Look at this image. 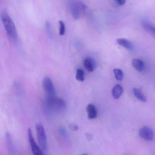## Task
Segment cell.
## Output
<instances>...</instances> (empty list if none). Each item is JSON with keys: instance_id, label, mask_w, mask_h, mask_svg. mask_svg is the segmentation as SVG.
<instances>
[{"instance_id": "obj_1", "label": "cell", "mask_w": 155, "mask_h": 155, "mask_svg": "<svg viewBox=\"0 0 155 155\" xmlns=\"http://www.w3.org/2000/svg\"><path fill=\"white\" fill-rule=\"evenodd\" d=\"M2 21L7 34L14 41L18 39V32L14 21L7 11L4 10L2 12Z\"/></svg>"}, {"instance_id": "obj_2", "label": "cell", "mask_w": 155, "mask_h": 155, "mask_svg": "<svg viewBox=\"0 0 155 155\" xmlns=\"http://www.w3.org/2000/svg\"><path fill=\"white\" fill-rule=\"evenodd\" d=\"M46 105L50 109L57 112L64 111L67 107L66 102L63 99L55 96L47 97Z\"/></svg>"}, {"instance_id": "obj_3", "label": "cell", "mask_w": 155, "mask_h": 155, "mask_svg": "<svg viewBox=\"0 0 155 155\" xmlns=\"http://www.w3.org/2000/svg\"><path fill=\"white\" fill-rule=\"evenodd\" d=\"M69 6L71 15L75 20L79 19L85 10V6L81 2L70 1Z\"/></svg>"}, {"instance_id": "obj_4", "label": "cell", "mask_w": 155, "mask_h": 155, "mask_svg": "<svg viewBox=\"0 0 155 155\" xmlns=\"http://www.w3.org/2000/svg\"><path fill=\"white\" fill-rule=\"evenodd\" d=\"M36 129L39 147L42 150L46 151L47 150V138L45 129L41 123L36 125Z\"/></svg>"}, {"instance_id": "obj_5", "label": "cell", "mask_w": 155, "mask_h": 155, "mask_svg": "<svg viewBox=\"0 0 155 155\" xmlns=\"http://www.w3.org/2000/svg\"><path fill=\"white\" fill-rule=\"evenodd\" d=\"M43 88L47 94V97H54L56 95V90L54 84L51 79L48 77H46L43 79Z\"/></svg>"}, {"instance_id": "obj_6", "label": "cell", "mask_w": 155, "mask_h": 155, "mask_svg": "<svg viewBox=\"0 0 155 155\" xmlns=\"http://www.w3.org/2000/svg\"><path fill=\"white\" fill-rule=\"evenodd\" d=\"M28 137L29 141L31 147V150L34 155H44L42 150L39 146L37 144L34 137L32 135V130L30 128H29L28 130Z\"/></svg>"}, {"instance_id": "obj_7", "label": "cell", "mask_w": 155, "mask_h": 155, "mask_svg": "<svg viewBox=\"0 0 155 155\" xmlns=\"http://www.w3.org/2000/svg\"><path fill=\"white\" fill-rule=\"evenodd\" d=\"M139 135L142 138L148 141H151L154 138L153 130L148 127H144L140 129Z\"/></svg>"}, {"instance_id": "obj_8", "label": "cell", "mask_w": 155, "mask_h": 155, "mask_svg": "<svg viewBox=\"0 0 155 155\" xmlns=\"http://www.w3.org/2000/svg\"><path fill=\"white\" fill-rule=\"evenodd\" d=\"M83 64L85 68L89 72H92L96 67V62L95 61L93 58L90 57L85 58L83 62Z\"/></svg>"}, {"instance_id": "obj_9", "label": "cell", "mask_w": 155, "mask_h": 155, "mask_svg": "<svg viewBox=\"0 0 155 155\" xmlns=\"http://www.w3.org/2000/svg\"><path fill=\"white\" fill-rule=\"evenodd\" d=\"M116 41L118 44L128 50H132L134 48L132 42L127 39L120 38L116 40Z\"/></svg>"}, {"instance_id": "obj_10", "label": "cell", "mask_w": 155, "mask_h": 155, "mask_svg": "<svg viewBox=\"0 0 155 155\" xmlns=\"http://www.w3.org/2000/svg\"><path fill=\"white\" fill-rule=\"evenodd\" d=\"M142 25L147 32L150 33L153 36H155V26L152 22L147 20H144L142 21Z\"/></svg>"}, {"instance_id": "obj_11", "label": "cell", "mask_w": 155, "mask_h": 155, "mask_svg": "<svg viewBox=\"0 0 155 155\" xmlns=\"http://www.w3.org/2000/svg\"><path fill=\"white\" fill-rule=\"evenodd\" d=\"M132 67L137 71L141 72L145 69V64L141 60L138 59H134L131 61Z\"/></svg>"}, {"instance_id": "obj_12", "label": "cell", "mask_w": 155, "mask_h": 155, "mask_svg": "<svg viewBox=\"0 0 155 155\" xmlns=\"http://www.w3.org/2000/svg\"><path fill=\"white\" fill-rule=\"evenodd\" d=\"M123 87L120 85L117 84L113 87L112 89V95L113 97L118 99L120 97L123 93Z\"/></svg>"}, {"instance_id": "obj_13", "label": "cell", "mask_w": 155, "mask_h": 155, "mask_svg": "<svg viewBox=\"0 0 155 155\" xmlns=\"http://www.w3.org/2000/svg\"><path fill=\"white\" fill-rule=\"evenodd\" d=\"M87 110L89 119H93L96 118L97 116V110L94 105L91 104H89L87 107Z\"/></svg>"}, {"instance_id": "obj_14", "label": "cell", "mask_w": 155, "mask_h": 155, "mask_svg": "<svg viewBox=\"0 0 155 155\" xmlns=\"http://www.w3.org/2000/svg\"><path fill=\"white\" fill-rule=\"evenodd\" d=\"M133 91L134 96L139 100L143 102H145L147 101V97L140 89L134 88L133 89Z\"/></svg>"}, {"instance_id": "obj_15", "label": "cell", "mask_w": 155, "mask_h": 155, "mask_svg": "<svg viewBox=\"0 0 155 155\" xmlns=\"http://www.w3.org/2000/svg\"><path fill=\"white\" fill-rule=\"evenodd\" d=\"M76 78L78 81H84L85 79V72L81 68L78 69L76 72Z\"/></svg>"}, {"instance_id": "obj_16", "label": "cell", "mask_w": 155, "mask_h": 155, "mask_svg": "<svg viewBox=\"0 0 155 155\" xmlns=\"http://www.w3.org/2000/svg\"><path fill=\"white\" fill-rule=\"evenodd\" d=\"M114 75L115 78L117 80L121 81L123 79L124 77V73L123 71L120 69L115 68L113 70Z\"/></svg>"}, {"instance_id": "obj_17", "label": "cell", "mask_w": 155, "mask_h": 155, "mask_svg": "<svg viewBox=\"0 0 155 155\" xmlns=\"http://www.w3.org/2000/svg\"><path fill=\"white\" fill-rule=\"evenodd\" d=\"M59 34L60 35H63L65 33L66 28L64 22L60 20L59 21Z\"/></svg>"}, {"instance_id": "obj_18", "label": "cell", "mask_w": 155, "mask_h": 155, "mask_svg": "<svg viewBox=\"0 0 155 155\" xmlns=\"http://www.w3.org/2000/svg\"><path fill=\"white\" fill-rule=\"evenodd\" d=\"M46 27H47V31L49 35H51V27L50 23H49V21H47L46 22Z\"/></svg>"}, {"instance_id": "obj_19", "label": "cell", "mask_w": 155, "mask_h": 155, "mask_svg": "<svg viewBox=\"0 0 155 155\" xmlns=\"http://www.w3.org/2000/svg\"><path fill=\"white\" fill-rule=\"evenodd\" d=\"M114 2L118 6H122L125 4L126 1L124 0H117V1H115Z\"/></svg>"}, {"instance_id": "obj_20", "label": "cell", "mask_w": 155, "mask_h": 155, "mask_svg": "<svg viewBox=\"0 0 155 155\" xmlns=\"http://www.w3.org/2000/svg\"><path fill=\"white\" fill-rule=\"evenodd\" d=\"M60 132L63 137H68V133H67V131L64 128H61Z\"/></svg>"}, {"instance_id": "obj_21", "label": "cell", "mask_w": 155, "mask_h": 155, "mask_svg": "<svg viewBox=\"0 0 155 155\" xmlns=\"http://www.w3.org/2000/svg\"><path fill=\"white\" fill-rule=\"evenodd\" d=\"M70 128L74 131H76V130H78V128L77 125H75V124H71L70 126Z\"/></svg>"}, {"instance_id": "obj_22", "label": "cell", "mask_w": 155, "mask_h": 155, "mask_svg": "<svg viewBox=\"0 0 155 155\" xmlns=\"http://www.w3.org/2000/svg\"><path fill=\"white\" fill-rule=\"evenodd\" d=\"M86 137H87V139L89 140H91L92 138L91 134H89V133H87V134H86Z\"/></svg>"}, {"instance_id": "obj_23", "label": "cell", "mask_w": 155, "mask_h": 155, "mask_svg": "<svg viewBox=\"0 0 155 155\" xmlns=\"http://www.w3.org/2000/svg\"><path fill=\"white\" fill-rule=\"evenodd\" d=\"M87 155V154H82V155Z\"/></svg>"}, {"instance_id": "obj_24", "label": "cell", "mask_w": 155, "mask_h": 155, "mask_svg": "<svg viewBox=\"0 0 155 155\" xmlns=\"http://www.w3.org/2000/svg\"></svg>"}]
</instances>
